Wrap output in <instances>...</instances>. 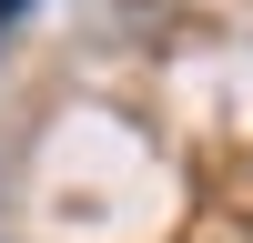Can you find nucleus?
Masks as SVG:
<instances>
[{
	"label": "nucleus",
	"mask_w": 253,
	"mask_h": 243,
	"mask_svg": "<svg viewBox=\"0 0 253 243\" xmlns=\"http://www.w3.org/2000/svg\"><path fill=\"white\" fill-rule=\"evenodd\" d=\"M20 10H31V0H0V31H10V20H20Z\"/></svg>",
	"instance_id": "f257e3e1"
}]
</instances>
